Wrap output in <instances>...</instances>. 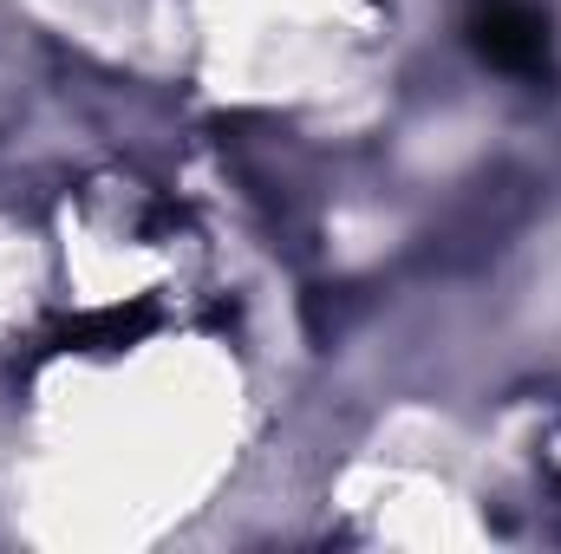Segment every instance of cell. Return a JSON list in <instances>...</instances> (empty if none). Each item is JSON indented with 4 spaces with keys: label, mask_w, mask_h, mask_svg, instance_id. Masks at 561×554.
<instances>
[{
    "label": "cell",
    "mask_w": 561,
    "mask_h": 554,
    "mask_svg": "<svg viewBox=\"0 0 561 554\" xmlns=\"http://www.w3.org/2000/svg\"><path fill=\"white\" fill-rule=\"evenodd\" d=\"M470 33L490 66L503 72H549V20L529 0H483L470 13Z\"/></svg>",
    "instance_id": "cell-1"
}]
</instances>
